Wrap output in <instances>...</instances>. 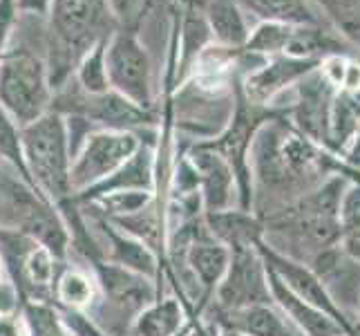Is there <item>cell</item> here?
Masks as SVG:
<instances>
[{"mask_svg": "<svg viewBox=\"0 0 360 336\" xmlns=\"http://www.w3.org/2000/svg\"><path fill=\"white\" fill-rule=\"evenodd\" d=\"M45 20V66L54 92L74 77L88 49L119 30L108 0H52Z\"/></svg>", "mask_w": 360, "mask_h": 336, "instance_id": "cell-1", "label": "cell"}, {"mask_svg": "<svg viewBox=\"0 0 360 336\" xmlns=\"http://www.w3.org/2000/svg\"><path fill=\"white\" fill-rule=\"evenodd\" d=\"M20 148L27 175L45 200L63 202L72 195L65 119L49 110L47 115L20 128Z\"/></svg>", "mask_w": 360, "mask_h": 336, "instance_id": "cell-2", "label": "cell"}, {"mask_svg": "<svg viewBox=\"0 0 360 336\" xmlns=\"http://www.w3.org/2000/svg\"><path fill=\"white\" fill-rule=\"evenodd\" d=\"M52 83L41 52L9 45L0 58V106L18 126L41 119L52 110Z\"/></svg>", "mask_w": 360, "mask_h": 336, "instance_id": "cell-3", "label": "cell"}, {"mask_svg": "<svg viewBox=\"0 0 360 336\" xmlns=\"http://www.w3.org/2000/svg\"><path fill=\"white\" fill-rule=\"evenodd\" d=\"M105 63L110 90L143 110L155 108L161 92V77L155 61L132 30L119 27L110 36L105 45Z\"/></svg>", "mask_w": 360, "mask_h": 336, "instance_id": "cell-4", "label": "cell"}, {"mask_svg": "<svg viewBox=\"0 0 360 336\" xmlns=\"http://www.w3.org/2000/svg\"><path fill=\"white\" fill-rule=\"evenodd\" d=\"M141 146L139 137L126 130H96L92 132L70 166L72 193H81L126 164Z\"/></svg>", "mask_w": 360, "mask_h": 336, "instance_id": "cell-5", "label": "cell"}, {"mask_svg": "<svg viewBox=\"0 0 360 336\" xmlns=\"http://www.w3.org/2000/svg\"><path fill=\"white\" fill-rule=\"evenodd\" d=\"M229 249V269L215 290L219 312L273 303L266 280V265L262 256L257 254L255 244H238Z\"/></svg>", "mask_w": 360, "mask_h": 336, "instance_id": "cell-6", "label": "cell"}, {"mask_svg": "<svg viewBox=\"0 0 360 336\" xmlns=\"http://www.w3.org/2000/svg\"><path fill=\"white\" fill-rule=\"evenodd\" d=\"M255 249H257V254L262 256L264 265L276 271V276L287 285L297 298H302L309 305L320 309L322 314H327L331 321H336L347 336H360L354 321L342 312L336 301H333L329 290L325 287V282L320 280V276L311 267L300 263V260H293L289 256L276 251V249H271L264 242V238L255 242Z\"/></svg>", "mask_w": 360, "mask_h": 336, "instance_id": "cell-7", "label": "cell"}, {"mask_svg": "<svg viewBox=\"0 0 360 336\" xmlns=\"http://www.w3.org/2000/svg\"><path fill=\"white\" fill-rule=\"evenodd\" d=\"M336 92L338 90L322 77L320 66L289 90L287 121L293 130L325 151L329 146V110Z\"/></svg>", "mask_w": 360, "mask_h": 336, "instance_id": "cell-8", "label": "cell"}, {"mask_svg": "<svg viewBox=\"0 0 360 336\" xmlns=\"http://www.w3.org/2000/svg\"><path fill=\"white\" fill-rule=\"evenodd\" d=\"M318 66L320 61H311V58H295L287 54L271 56L257 70L240 79L238 85L246 101L257 106H271L273 99H278L282 92L293 88L297 81L304 79Z\"/></svg>", "mask_w": 360, "mask_h": 336, "instance_id": "cell-9", "label": "cell"}, {"mask_svg": "<svg viewBox=\"0 0 360 336\" xmlns=\"http://www.w3.org/2000/svg\"><path fill=\"white\" fill-rule=\"evenodd\" d=\"M188 159L193 161L197 175H200V193L206 213L229 211L235 197L240 202L233 168L217 151L208 148L206 144H195L188 153Z\"/></svg>", "mask_w": 360, "mask_h": 336, "instance_id": "cell-10", "label": "cell"}, {"mask_svg": "<svg viewBox=\"0 0 360 336\" xmlns=\"http://www.w3.org/2000/svg\"><path fill=\"white\" fill-rule=\"evenodd\" d=\"M153 186H155V146L141 144L126 164H121L112 175H108L105 180L96 182L94 186H90V189L81 191L77 195V200L94 202L103 195L121 193V191L150 193Z\"/></svg>", "mask_w": 360, "mask_h": 336, "instance_id": "cell-11", "label": "cell"}, {"mask_svg": "<svg viewBox=\"0 0 360 336\" xmlns=\"http://www.w3.org/2000/svg\"><path fill=\"white\" fill-rule=\"evenodd\" d=\"M266 280H269L271 301L302 332V336H347L336 321H331L327 314H322L320 309L309 305L302 298H297L287 285L276 276V271L269 267H266Z\"/></svg>", "mask_w": 360, "mask_h": 336, "instance_id": "cell-12", "label": "cell"}, {"mask_svg": "<svg viewBox=\"0 0 360 336\" xmlns=\"http://www.w3.org/2000/svg\"><path fill=\"white\" fill-rule=\"evenodd\" d=\"M217 321L221 330H231L244 336H302V332L282 314V309L276 303L219 312Z\"/></svg>", "mask_w": 360, "mask_h": 336, "instance_id": "cell-13", "label": "cell"}, {"mask_svg": "<svg viewBox=\"0 0 360 336\" xmlns=\"http://www.w3.org/2000/svg\"><path fill=\"white\" fill-rule=\"evenodd\" d=\"M202 9L215 45L244 49L255 23L244 14V9L235 0H202Z\"/></svg>", "mask_w": 360, "mask_h": 336, "instance_id": "cell-14", "label": "cell"}, {"mask_svg": "<svg viewBox=\"0 0 360 336\" xmlns=\"http://www.w3.org/2000/svg\"><path fill=\"white\" fill-rule=\"evenodd\" d=\"M186 256V265L193 271V278L208 298L215 294L217 285L224 278L231 260V249L217 240H197L191 247H179Z\"/></svg>", "mask_w": 360, "mask_h": 336, "instance_id": "cell-15", "label": "cell"}, {"mask_svg": "<svg viewBox=\"0 0 360 336\" xmlns=\"http://www.w3.org/2000/svg\"><path fill=\"white\" fill-rule=\"evenodd\" d=\"M235 3L253 23L325 25L309 0H235Z\"/></svg>", "mask_w": 360, "mask_h": 336, "instance_id": "cell-16", "label": "cell"}, {"mask_svg": "<svg viewBox=\"0 0 360 336\" xmlns=\"http://www.w3.org/2000/svg\"><path fill=\"white\" fill-rule=\"evenodd\" d=\"M98 227L103 229L110 254H112V260L117 263V267L134 271V273H139V276H153L155 256L141 240H134V238H128V235L117 233L108 222H101Z\"/></svg>", "mask_w": 360, "mask_h": 336, "instance_id": "cell-17", "label": "cell"}, {"mask_svg": "<svg viewBox=\"0 0 360 336\" xmlns=\"http://www.w3.org/2000/svg\"><path fill=\"white\" fill-rule=\"evenodd\" d=\"M314 9L340 39L360 47V0H309Z\"/></svg>", "mask_w": 360, "mask_h": 336, "instance_id": "cell-18", "label": "cell"}, {"mask_svg": "<svg viewBox=\"0 0 360 336\" xmlns=\"http://www.w3.org/2000/svg\"><path fill=\"white\" fill-rule=\"evenodd\" d=\"M338 247L360 265V184H349L342 193Z\"/></svg>", "mask_w": 360, "mask_h": 336, "instance_id": "cell-19", "label": "cell"}, {"mask_svg": "<svg viewBox=\"0 0 360 336\" xmlns=\"http://www.w3.org/2000/svg\"><path fill=\"white\" fill-rule=\"evenodd\" d=\"M181 307L177 301H168L143 309L134 323L136 336H172L181 325Z\"/></svg>", "mask_w": 360, "mask_h": 336, "instance_id": "cell-20", "label": "cell"}, {"mask_svg": "<svg viewBox=\"0 0 360 336\" xmlns=\"http://www.w3.org/2000/svg\"><path fill=\"white\" fill-rule=\"evenodd\" d=\"M293 27L295 25H284V23H255L251 34H248L244 49L264 58L280 56L287 52Z\"/></svg>", "mask_w": 360, "mask_h": 336, "instance_id": "cell-21", "label": "cell"}, {"mask_svg": "<svg viewBox=\"0 0 360 336\" xmlns=\"http://www.w3.org/2000/svg\"><path fill=\"white\" fill-rule=\"evenodd\" d=\"M105 45L108 41L96 43L92 49L83 54L77 70H74V81L88 94H103L110 90L108 81V63H105Z\"/></svg>", "mask_w": 360, "mask_h": 336, "instance_id": "cell-22", "label": "cell"}, {"mask_svg": "<svg viewBox=\"0 0 360 336\" xmlns=\"http://www.w3.org/2000/svg\"><path fill=\"white\" fill-rule=\"evenodd\" d=\"M20 276L27 280L34 290H45L54 280V256L45 247L36 244L25 258L20 267Z\"/></svg>", "mask_w": 360, "mask_h": 336, "instance_id": "cell-23", "label": "cell"}, {"mask_svg": "<svg viewBox=\"0 0 360 336\" xmlns=\"http://www.w3.org/2000/svg\"><path fill=\"white\" fill-rule=\"evenodd\" d=\"M58 298L72 309L90 305L94 298L92 280L81 271H68L58 282Z\"/></svg>", "mask_w": 360, "mask_h": 336, "instance_id": "cell-24", "label": "cell"}, {"mask_svg": "<svg viewBox=\"0 0 360 336\" xmlns=\"http://www.w3.org/2000/svg\"><path fill=\"white\" fill-rule=\"evenodd\" d=\"M96 204H101L105 213H115L117 218L139 213L146 209V204L150 202V193L146 191H121V193H110L94 200Z\"/></svg>", "mask_w": 360, "mask_h": 336, "instance_id": "cell-25", "label": "cell"}, {"mask_svg": "<svg viewBox=\"0 0 360 336\" xmlns=\"http://www.w3.org/2000/svg\"><path fill=\"white\" fill-rule=\"evenodd\" d=\"M108 5L112 9V16L119 27L132 30L139 16L143 14L148 0H108Z\"/></svg>", "mask_w": 360, "mask_h": 336, "instance_id": "cell-26", "label": "cell"}, {"mask_svg": "<svg viewBox=\"0 0 360 336\" xmlns=\"http://www.w3.org/2000/svg\"><path fill=\"white\" fill-rule=\"evenodd\" d=\"M18 16H20V11L16 7V0H0V58H3V54L9 49Z\"/></svg>", "mask_w": 360, "mask_h": 336, "instance_id": "cell-27", "label": "cell"}, {"mask_svg": "<svg viewBox=\"0 0 360 336\" xmlns=\"http://www.w3.org/2000/svg\"><path fill=\"white\" fill-rule=\"evenodd\" d=\"M49 3L52 0H16V7L20 14H32V16H47Z\"/></svg>", "mask_w": 360, "mask_h": 336, "instance_id": "cell-28", "label": "cell"}, {"mask_svg": "<svg viewBox=\"0 0 360 336\" xmlns=\"http://www.w3.org/2000/svg\"><path fill=\"white\" fill-rule=\"evenodd\" d=\"M342 161H345L347 166H352V168L360 170V128H358V132H356V137H354V142L349 144V148L345 151Z\"/></svg>", "mask_w": 360, "mask_h": 336, "instance_id": "cell-29", "label": "cell"}, {"mask_svg": "<svg viewBox=\"0 0 360 336\" xmlns=\"http://www.w3.org/2000/svg\"><path fill=\"white\" fill-rule=\"evenodd\" d=\"M0 336H22L20 323L7 312H0Z\"/></svg>", "mask_w": 360, "mask_h": 336, "instance_id": "cell-30", "label": "cell"}, {"mask_svg": "<svg viewBox=\"0 0 360 336\" xmlns=\"http://www.w3.org/2000/svg\"><path fill=\"white\" fill-rule=\"evenodd\" d=\"M354 325L360 334V296H358V303H356V312H354Z\"/></svg>", "mask_w": 360, "mask_h": 336, "instance_id": "cell-31", "label": "cell"}, {"mask_svg": "<svg viewBox=\"0 0 360 336\" xmlns=\"http://www.w3.org/2000/svg\"><path fill=\"white\" fill-rule=\"evenodd\" d=\"M219 336H244V334H238V332H231V330H221Z\"/></svg>", "mask_w": 360, "mask_h": 336, "instance_id": "cell-32", "label": "cell"}, {"mask_svg": "<svg viewBox=\"0 0 360 336\" xmlns=\"http://www.w3.org/2000/svg\"><path fill=\"white\" fill-rule=\"evenodd\" d=\"M0 161H3V159H0Z\"/></svg>", "mask_w": 360, "mask_h": 336, "instance_id": "cell-33", "label": "cell"}]
</instances>
